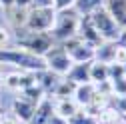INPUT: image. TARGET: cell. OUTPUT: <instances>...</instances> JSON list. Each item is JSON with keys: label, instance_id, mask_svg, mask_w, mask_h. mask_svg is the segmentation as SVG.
<instances>
[{"label": "cell", "instance_id": "obj_1", "mask_svg": "<svg viewBox=\"0 0 126 124\" xmlns=\"http://www.w3.org/2000/svg\"><path fill=\"white\" fill-rule=\"evenodd\" d=\"M0 64H10L18 70L26 72H40L46 70V62L44 56H36L32 52H28L24 48H0Z\"/></svg>", "mask_w": 126, "mask_h": 124}, {"label": "cell", "instance_id": "obj_2", "mask_svg": "<svg viewBox=\"0 0 126 124\" xmlns=\"http://www.w3.org/2000/svg\"><path fill=\"white\" fill-rule=\"evenodd\" d=\"M16 44L36 56H46L50 48L56 44L50 32H30V30H16Z\"/></svg>", "mask_w": 126, "mask_h": 124}, {"label": "cell", "instance_id": "obj_3", "mask_svg": "<svg viewBox=\"0 0 126 124\" xmlns=\"http://www.w3.org/2000/svg\"><path fill=\"white\" fill-rule=\"evenodd\" d=\"M78 22H80V14H78L74 8L68 10H58L54 24L50 28V34L56 42H64L72 36H76L78 32Z\"/></svg>", "mask_w": 126, "mask_h": 124}, {"label": "cell", "instance_id": "obj_4", "mask_svg": "<svg viewBox=\"0 0 126 124\" xmlns=\"http://www.w3.org/2000/svg\"><path fill=\"white\" fill-rule=\"evenodd\" d=\"M88 16H90L94 28H96V32L100 34L102 42H118L122 38V34L126 32V30H122L116 24V20L108 14V10L104 6H100L98 10H94L92 14H88Z\"/></svg>", "mask_w": 126, "mask_h": 124}, {"label": "cell", "instance_id": "obj_5", "mask_svg": "<svg viewBox=\"0 0 126 124\" xmlns=\"http://www.w3.org/2000/svg\"><path fill=\"white\" fill-rule=\"evenodd\" d=\"M56 18V10L54 8H38V6H30L28 8V16H26V26L24 30L30 32H50V28Z\"/></svg>", "mask_w": 126, "mask_h": 124}, {"label": "cell", "instance_id": "obj_6", "mask_svg": "<svg viewBox=\"0 0 126 124\" xmlns=\"http://www.w3.org/2000/svg\"><path fill=\"white\" fill-rule=\"evenodd\" d=\"M44 62H46V68H48L50 72H54V74H58V76H66L68 70L74 64L62 44H54L50 48V52L44 56Z\"/></svg>", "mask_w": 126, "mask_h": 124}, {"label": "cell", "instance_id": "obj_7", "mask_svg": "<svg viewBox=\"0 0 126 124\" xmlns=\"http://www.w3.org/2000/svg\"><path fill=\"white\" fill-rule=\"evenodd\" d=\"M58 44L64 46V50L68 52L72 62H92L94 60V46L84 42L78 34L68 38V40H64V42H58Z\"/></svg>", "mask_w": 126, "mask_h": 124}, {"label": "cell", "instance_id": "obj_8", "mask_svg": "<svg viewBox=\"0 0 126 124\" xmlns=\"http://www.w3.org/2000/svg\"><path fill=\"white\" fill-rule=\"evenodd\" d=\"M36 84V72H26V70H14L8 74H2V86L12 92H20L28 86Z\"/></svg>", "mask_w": 126, "mask_h": 124}, {"label": "cell", "instance_id": "obj_9", "mask_svg": "<svg viewBox=\"0 0 126 124\" xmlns=\"http://www.w3.org/2000/svg\"><path fill=\"white\" fill-rule=\"evenodd\" d=\"M34 110H36V106L32 102L24 100L22 96H16L12 100V116L20 124H30V120H32V116H34Z\"/></svg>", "mask_w": 126, "mask_h": 124}, {"label": "cell", "instance_id": "obj_10", "mask_svg": "<svg viewBox=\"0 0 126 124\" xmlns=\"http://www.w3.org/2000/svg\"><path fill=\"white\" fill-rule=\"evenodd\" d=\"M76 34L80 36L84 42H88L90 46H94V48H96L98 44H102V38H100V34L96 32V28H94L90 16H80V22H78V32H76Z\"/></svg>", "mask_w": 126, "mask_h": 124}, {"label": "cell", "instance_id": "obj_11", "mask_svg": "<svg viewBox=\"0 0 126 124\" xmlns=\"http://www.w3.org/2000/svg\"><path fill=\"white\" fill-rule=\"evenodd\" d=\"M62 78H64V76H58V74L50 72L48 68L36 72V84L44 90V94H46V96H52V94H54V90L58 88V84H60Z\"/></svg>", "mask_w": 126, "mask_h": 124}, {"label": "cell", "instance_id": "obj_12", "mask_svg": "<svg viewBox=\"0 0 126 124\" xmlns=\"http://www.w3.org/2000/svg\"><path fill=\"white\" fill-rule=\"evenodd\" d=\"M94 96H96V84H92V82H86V84H76L74 94H72L74 102L80 106V108H86V106L94 100Z\"/></svg>", "mask_w": 126, "mask_h": 124}, {"label": "cell", "instance_id": "obj_13", "mask_svg": "<svg viewBox=\"0 0 126 124\" xmlns=\"http://www.w3.org/2000/svg\"><path fill=\"white\" fill-rule=\"evenodd\" d=\"M104 8L116 20V24L126 30V0H104Z\"/></svg>", "mask_w": 126, "mask_h": 124}, {"label": "cell", "instance_id": "obj_14", "mask_svg": "<svg viewBox=\"0 0 126 124\" xmlns=\"http://www.w3.org/2000/svg\"><path fill=\"white\" fill-rule=\"evenodd\" d=\"M54 114V104L50 100V96H44L38 104H36V110H34V116L30 120V124H46Z\"/></svg>", "mask_w": 126, "mask_h": 124}, {"label": "cell", "instance_id": "obj_15", "mask_svg": "<svg viewBox=\"0 0 126 124\" xmlns=\"http://www.w3.org/2000/svg\"><path fill=\"white\" fill-rule=\"evenodd\" d=\"M66 78L74 84H86L90 82V62H74L72 68L68 70Z\"/></svg>", "mask_w": 126, "mask_h": 124}, {"label": "cell", "instance_id": "obj_16", "mask_svg": "<svg viewBox=\"0 0 126 124\" xmlns=\"http://www.w3.org/2000/svg\"><path fill=\"white\" fill-rule=\"evenodd\" d=\"M78 110H80V106L74 102V98H58V100L54 102V114L66 118V120H68L72 114H76Z\"/></svg>", "mask_w": 126, "mask_h": 124}, {"label": "cell", "instance_id": "obj_17", "mask_svg": "<svg viewBox=\"0 0 126 124\" xmlns=\"http://www.w3.org/2000/svg\"><path fill=\"white\" fill-rule=\"evenodd\" d=\"M8 14V22L12 24L14 30H22L26 26V16H28V10L26 8H18V6H8L4 8Z\"/></svg>", "mask_w": 126, "mask_h": 124}, {"label": "cell", "instance_id": "obj_18", "mask_svg": "<svg viewBox=\"0 0 126 124\" xmlns=\"http://www.w3.org/2000/svg\"><path fill=\"white\" fill-rule=\"evenodd\" d=\"M90 82L92 84H102L108 82V64L100 60L90 62Z\"/></svg>", "mask_w": 126, "mask_h": 124}, {"label": "cell", "instance_id": "obj_19", "mask_svg": "<svg viewBox=\"0 0 126 124\" xmlns=\"http://www.w3.org/2000/svg\"><path fill=\"white\" fill-rule=\"evenodd\" d=\"M114 48H116V42H102L94 48V60H100V62H114Z\"/></svg>", "mask_w": 126, "mask_h": 124}, {"label": "cell", "instance_id": "obj_20", "mask_svg": "<svg viewBox=\"0 0 126 124\" xmlns=\"http://www.w3.org/2000/svg\"><path fill=\"white\" fill-rule=\"evenodd\" d=\"M96 118H98V124H122L124 120H122V114L116 110L114 106H106V108H102V110L96 114Z\"/></svg>", "mask_w": 126, "mask_h": 124}, {"label": "cell", "instance_id": "obj_21", "mask_svg": "<svg viewBox=\"0 0 126 124\" xmlns=\"http://www.w3.org/2000/svg\"><path fill=\"white\" fill-rule=\"evenodd\" d=\"M100 6H104V0H76L74 2V10L80 16H88L94 10H98Z\"/></svg>", "mask_w": 126, "mask_h": 124}, {"label": "cell", "instance_id": "obj_22", "mask_svg": "<svg viewBox=\"0 0 126 124\" xmlns=\"http://www.w3.org/2000/svg\"><path fill=\"white\" fill-rule=\"evenodd\" d=\"M18 96H22L24 100L32 102V104L36 106V104H38V102H40V100H42V98H44L46 94H44V90H42V88H40L38 84H32V86H28V88L20 90V92H18Z\"/></svg>", "mask_w": 126, "mask_h": 124}, {"label": "cell", "instance_id": "obj_23", "mask_svg": "<svg viewBox=\"0 0 126 124\" xmlns=\"http://www.w3.org/2000/svg\"><path fill=\"white\" fill-rule=\"evenodd\" d=\"M74 88H76V84L72 82V80H68L66 76L60 80V84H58V88L54 90V98L58 100V98H72V94H74Z\"/></svg>", "mask_w": 126, "mask_h": 124}, {"label": "cell", "instance_id": "obj_24", "mask_svg": "<svg viewBox=\"0 0 126 124\" xmlns=\"http://www.w3.org/2000/svg\"><path fill=\"white\" fill-rule=\"evenodd\" d=\"M68 124H98V118L92 116L90 112H86L84 108H80L76 114H72L68 118Z\"/></svg>", "mask_w": 126, "mask_h": 124}, {"label": "cell", "instance_id": "obj_25", "mask_svg": "<svg viewBox=\"0 0 126 124\" xmlns=\"http://www.w3.org/2000/svg\"><path fill=\"white\" fill-rule=\"evenodd\" d=\"M108 82H110V92H112V98L126 96V76H120V78L108 80Z\"/></svg>", "mask_w": 126, "mask_h": 124}, {"label": "cell", "instance_id": "obj_26", "mask_svg": "<svg viewBox=\"0 0 126 124\" xmlns=\"http://www.w3.org/2000/svg\"><path fill=\"white\" fill-rule=\"evenodd\" d=\"M120 76H124V66L118 64V62H110L108 64V80H116Z\"/></svg>", "mask_w": 126, "mask_h": 124}, {"label": "cell", "instance_id": "obj_27", "mask_svg": "<svg viewBox=\"0 0 126 124\" xmlns=\"http://www.w3.org/2000/svg\"><path fill=\"white\" fill-rule=\"evenodd\" d=\"M114 62H118V64L126 62V46L120 42H116V48H114Z\"/></svg>", "mask_w": 126, "mask_h": 124}, {"label": "cell", "instance_id": "obj_28", "mask_svg": "<svg viewBox=\"0 0 126 124\" xmlns=\"http://www.w3.org/2000/svg\"><path fill=\"white\" fill-rule=\"evenodd\" d=\"M74 2L76 0H52V8L58 12V10H68V8H74Z\"/></svg>", "mask_w": 126, "mask_h": 124}, {"label": "cell", "instance_id": "obj_29", "mask_svg": "<svg viewBox=\"0 0 126 124\" xmlns=\"http://www.w3.org/2000/svg\"><path fill=\"white\" fill-rule=\"evenodd\" d=\"M114 108H116L122 116H126V96H118V98L114 100Z\"/></svg>", "mask_w": 126, "mask_h": 124}, {"label": "cell", "instance_id": "obj_30", "mask_svg": "<svg viewBox=\"0 0 126 124\" xmlns=\"http://www.w3.org/2000/svg\"><path fill=\"white\" fill-rule=\"evenodd\" d=\"M10 44V36H8V32L0 26V48H6V46Z\"/></svg>", "mask_w": 126, "mask_h": 124}, {"label": "cell", "instance_id": "obj_31", "mask_svg": "<svg viewBox=\"0 0 126 124\" xmlns=\"http://www.w3.org/2000/svg\"><path fill=\"white\" fill-rule=\"evenodd\" d=\"M32 6H38V8H52V0H32Z\"/></svg>", "mask_w": 126, "mask_h": 124}, {"label": "cell", "instance_id": "obj_32", "mask_svg": "<svg viewBox=\"0 0 126 124\" xmlns=\"http://www.w3.org/2000/svg\"><path fill=\"white\" fill-rule=\"evenodd\" d=\"M46 124H68V120L62 118V116H58V114H52V118L46 122Z\"/></svg>", "mask_w": 126, "mask_h": 124}, {"label": "cell", "instance_id": "obj_33", "mask_svg": "<svg viewBox=\"0 0 126 124\" xmlns=\"http://www.w3.org/2000/svg\"><path fill=\"white\" fill-rule=\"evenodd\" d=\"M14 6H18V8H30L32 6V0H14Z\"/></svg>", "mask_w": 126, "mask_h": 124}, {"label": "cell", "instance_id": "obj_34", "mask_svg": "<svg viewBox=\"0 0 126 124\" xmlns=\"http://www.w3.org/2000/svg\"><path fill=\"white\" fill-rule=\"evenodd\" d=\"M0 124H20V122L14 118L12 114H10V116H6V114H4V116H2V120H0Z\"/></svg>", "mask_w": 126, "mask_h": 124}, {"label": "cell", "instance_id": "obj_35", "mask_svg": "<svg viewBox=\"0 0 126 124\" xmlns=\"http://www.w3.org/2000/svg\"><path fill=\"white\" fill-rule=\"evenodd\" d=\"M0 6H2V8H8V6H14V0H0Z\"/></svg>", "mask_w": 126, "mask_h": 124}, {"label": "cell", "instance_id": "obj_36", "mask_svg": "<svg viewBox=\"0 0 126 124\" xmlns=\"http://www.w3.org/2000/svg\"><path fill=\"white\" fill-rule=\"evenodd\" d=\"M0 84H2V64H0Z\"/></svg>", "mask_w": 126, "mask_h": 124}, {"label": "cell", "instance_id": "obj_37", "mask_svg": "<svg viewBox=\"0 0 126 124\" xmlns=\"http://www.w3.org/2000/svg\"><path fill=\"white\" fill-rule=\"evenodd\" d=\"M122 66H124V76H126V62H124V64H122Z\"/></svg>", "mask_w": 126, "mask_h": 124}, {"label": "cell", "instance_id": "obj_38", "mask_svg": "<svg viewBox=\"0 0 126 124\" xmlns=\"http://www.w3.org/2000/svg\"><path fill=\"white\" fill-rule=\"evenodd\" d=\"M2 116H4V112H2V110H0V120H2Z\"/></svg>", "mask_w": 126, "mask_h": 124}, {"label": "cell", "instance_id": "obj_39", "mask_svg": "<svg viewBox=\"0 0 126 124\" xmlns=\"http://www.w3.org/2000/svg\"><path fill=\"white\" fill-rule=\"evenodd\" d=\"M124 122H126V120H124ZM124 122H122V124H124Z\"/></svg>", "mask_w": 126, "mask_h": 124}, {"label": "cell", "instance_id": "obj_40", "mask_svg": "<svg viewBox=\"0 0 126 124\" xmlns=\"http://www.w3.org/2000/svg\"><path fill=\"white\" fill-rule=\"evenodd\" d=\"M124 124H126V122H124Z\"/></svg>", "mask_w": 126, "mask_h": 124}]
</instances>
